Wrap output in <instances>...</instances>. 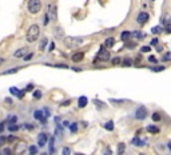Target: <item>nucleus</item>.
Returning a JSON list of instances; mask_svg holds the SVG:
<instances>
[{"label":"nucleus","instance_id":"nucleus-1","mask_svg":"<svg viewBox=\"0 0 171 155\" xmlns=\"http://www.w3.org/2000/svg\"><path fill=\"white\" fill-rule=\"evenodd\" d=\"M39 35H40L39 26H37V24H32V26L27 29L26 39H27V42H28V43H34V42H36V40H37Z\"/></svg>","mask_w":171,"mask_h":155},{"label":"nucleus","instance_id":"nucleus-2","mask_svg":"<svg viewBox=\"0 0 171 155\" xmlns=\"http://www.w3.org/2000/svg\"><path fill=\"white\" fill-rule=\"evenodd\" d=\"M83 37H74V36H66L63 39L64 44H66L67 48H74V47H77L83 43Z\"/></svg>","mask_w":171,"mask_h":155},{"label":"nucleus","instance_id":"nucleus-3","mask_svg":"<svg viewBox=\"0 0 171 155\" xmlns=\"http://www.w3.org/2000/svg\"><path fill=\"white\" fill-rule=\"evenodd\" d=\"M27 8H28L29 13L36 15V13H39L40 10H42V1H40V0H28Z\"/></svg>","mask_w":171,"mask_h":155},{"label":"nucleus","instance_id":"nucleus-4","mask_svg":"<svg viewBox=\"0 0 171 155\" xmlns=\"http://www.w3.org/2000/svg\"><path fill=\"white\" fill-rule=\"evenodd\" d=\"M98 59H99V60H103V61H106V60H108V59H110V52L107 51V48L104 47V45L100 48V50H99Z\"/></svg>","mask_w":171,"mask_h":155},{"label":"nucleus","instance_id":"nucleus-5","mask_svg":"<svg viewBox=\"0 0 171 155\" xmlns=\"http://www.w3.org/2000/svg\"><path fill=\"white\" fill-rule=\"evenodd\" d=\"M27 55H28V48L27 47L19 48V50H16L15 52H13V58H16V59H21V58L24 59Z\"/></svg>","mask_w":171,"mask_h":155},{"label":"nucleus","instance_id":"nucleus-6","mask_svg":"<svg viewBox=\"0 0 171 155\" xmlns=\"http://www.w3.org/2000/svg\"><path fill=\"white\" fill-rule=\"evenodd\" d=\"M146 116H147V110L144 108L143 106L138 107V108H136V112H135V118H136V119H138V120H143Z\"/></svg>","mask_w":171,"mask_h":155},{"label":"nucleus","instance_id":"nucleus-7","mask_svg":"<svg viewBox=\"0 0 171 155\" xmlns=\"http://www.w3.org/2000/svg\"><path fill=\"white\" fill-rule=\"evenodd\" d=\"M47 13H48V16H50L51 20H56V19H58V15H56V5L55 4H50V5H48Z\"/></svg>","mask_w":171,"mask_h":155},{"label":"nucleus","instance_id":"nucleus-8","mask_svg":"<svg viewBox=\"0 0 171 155\" xmlns=\"http://www.w3.org/2000/svg\"><path fill=\"white\" fill-rule=\"evenodd\" d=\"M47 142H48L47 134L42 132V134H39V135H37V146L43 147V146H45V144H47Z\"/></svg>","mask_w":171,"mask_h":155},{"label":"nucleus","instance_id":"nucleus-9","mask_svg":"<svg viewBox=\"0 0 171 155\" xmlns=\"http://www.w3.org/2000/svg\"><path fill=\"white\" fill-rule=\"evenodd\" d=\"M148 18H150V15L147 12H140L138 16H136V21H138L139 24H144L147 20H148Z\"/></svg>","mask_w":171,"mask_h":155},{"label":"nucleus","instance_id":"nucleus-10","mask_svg":"<svg viewBox=\"0 0 171 155\" xmlns=\"http://www.w3.org/2000/svg\"><path fill=\"white\" fill-rule=\"evenodd\" d=\"M53 35H55V37L56 39H61L63 37V35H64V29L61 28V27H55L53 28Z\"/></svg>","mask_w":171,"mask_h":155},{"label":"nucleus","instance_id":"nucleus-11","mask_svg":"<svg viewBox=\"0 0 171 155\" xmlns=\"http://www.w3.org/2000/svg\"><path fill=\"white\" fill-rule=\"evenodd\" d=\"M131 36H132V32H130V31H123L122 34H120V40H123V42H128Z\"/></svg>","mask_w":171,"mask_h":155},{"label":"nucleus","instance_id":"nucleus-12","mask_svg":"<svg viewBox=\"0 0 171 155\" xmlns=\"http://www.w3.org/2000/svg\"><path fill=\"white\" fill-rule=\"evenodd\" d=\"M88 103V99L86 98V96H80L79 99H77V107L79 108H83V107H86Z\"/></svg>","mask_w":171,"mask_h":155},{"label":"nucleus","instance_id":"nucleus-13","mask_svg":"<svg viewBox=\"0 0 171 155\" xmlns=\"http://www.w3.org/2000/svg\"><path fill=\"white\" fill-rule=\"evenodd\" d=\"M83 58H84V53H83V52H75L74 55H72V60H74L75 63H77V61H82Z\"/></svg>","mask_w":171,"mask_h":155},{"label":"nucleus","instance_id":"nucleus-14","mask_svg":"<svg viewBox=\"0 0 171 155\" xmlns=\"http://www.w3.org/2000/svg\"><path fill=\"white\" fill-rule=\"evenodd\" d=\"M126 151V144L123 143V142H120L119 144H118V148H116V154L118 155H123Z\"/></svg>","mask_w":171,"mask_h":155},{"label":"nucleus","instance_id":"nucleus-15","mask_svg":"<svg viewBox=\"0 0 171 155\" xmlns=\"http://www.w3.org/2000/svg\"><path fill=\"white\" fill-rule=\"evenodd\" d=\"M114 44H115V39H114V37H107L106 42H104V47H106V48L114 47Z\"/></svg>","mask_w":171,"mask_h":155},{"label":"nucleus","instance_id":"nucleus-16","mask_svg":"<svg viewBox=\"0 0 171 155\" xmlns=\"http://www.w3.org/2000/svg\"><path fill=\"white\" fill-rule=\"evenodd\" d=\"M34 116H35V119H37L40 122V120H42L45 115H43V110H36V111L34 112Z\"/></svg>","mask_w":171,"mask_h":155},{"label":"nucleus","instance_id":"nucleus-17","mask_svg":"<svg viewBox=\"0 0 171 155\" xmlns=\"http://www.w3.org/2000/svg\"><path fill=\"white\" fill-rule=\"evenodd\" d=\"M55 154V138H51L50 139V155Z\"/></svg>","mask_w":171,"mask_h":155},{"label":"nucleus","instance_id":"nucleus-18","mask_svg":"<svg viewBox=\"0 0 171 155\" xmlns=\"http://www.w3.org/2000/svg\"><path fill=\"white\" fill-rule=\"evenodd\" d=\"M20 69V67H15V68H10V69H5V71L1 72V75H10V74H16V72Z\"/></svg>","mask_w":171,"mask_h":155},{"label":"nucleus","instance_id":"nucleus-19","mask_svg":"<svg viewBox=\"0 0 171 155\" xmlns=\"http://www.w3.org/2000/svg\"><path fill=\"white\" fill-rule=\"evenodd\" d=\"M147 131H148V132H151V134H158V132H159V128H158L156 127V126H147Z\"/></svg>","mask_w":171,"mask_h":155},{"label":"nucleus","instance_id":"nucleus-20","mask_svg":"<svg viewBox=\"0 0 171 155\" xmlns=\"http://www.w3.org/2000/svg\"><path fill=\"white\" fill-rule=\"evenodd\" d=\"M47 43H48L47 37H43L42 42H40V44H39V50H40V51H44V50H45V45H47Z\"/></svg>","mask_w":171,"mask_h":155},{"label":"nucleus","instance_id":"nucleus-21","mask_svg":"<svg viewBox=\"0 0 171 155\" xmlns=\"http://www.w3.org/2000/svg\"><path fill=\"white\" fill-rule=\"evenodd\" d=\"M26 150V144L24 143H19L16 147V154H23V151Z\"/></svg>","mask_w":171,"mask_h":155},{"label":"nucleus","instance_id":"nucleus-22","mask_svg":"<svg viewBox=\"0 0 171 155\" xmlns=\"http://www.w3.org/2000/svg\"><path fill=\"white\" fill-rule=\"evenodd\" d=\"M104 128H106L107 131H112L114 130V122H112V120H108V122L104 124Z\"/></svg>","mask_w":171,"mask_h":155},{"label":"nucleus","instance_id":"nucleus-23","mask_svg":"<svg viewBox=\"0 0 171 155\" xmlns=\"http://www.w3.org/2000/svg\"><path fill=\"white\" fill-rule=\"evenodd\" d=\"M28 154L29 155H36L37 154V147L36 146H29L28 147Z\"/></svg>","mask_w":171,"mask_h":155},{"label":"nucleus","instance_id":"nucleus-24","mask_svg":"<svg viewBox=\"0 0 171 155\" xmlns=\"http://www.w3.org/2000/svg\"><path fill=\"white\" fill-rule=\"evenodd\" d=\"M136 47V43L135 42H126V48H128V50H134V48Z\"/></svg>","mask_w":171,"mask_h":155},{"label":"nucleus","instance_id":"nucleus-25","mask_svg":"<svg viewBox=\"0 0 171 155\" xmlns=\"http://www.w3.org/2000/svg\"><path fill=\"white\" fill-rule=\"evenodd\" d=\"M132 36H135V39H143L144 34H143V32H139V31H134L132 32Z\"/></svg>","mask_w":171,"mask_h":155},{"label":"nucleus","instance_id":"nucleus-26","mask_svg":"<svg viewBox=\"0 0 171 155\" xmlns=\"http://www.w3.org/2000/svg\"><path fill=\"white\" fill-rule=\"evenodd\" d=\"M132 144L134 146H144V143L140 140V139H138V138H134L132 139Z\"/></svg>","mask_w":171,"mask_h":155},{"label":"nucleus","instance_id":"nucleus-27","mask_svg":"<svg viewBox=\"0 0 171 155\" xmlns=\"http://www.w3.org/2000/svg\"><path fill=\"white\" fill-rule=\"evenodd\" d=\"M16 120H18V118H16L15 115H12V116H8L7 122L10 123V126H11V124H15V123H16Z\"/></svg>","mask_w":171,"mask_h":155},{"label":"nucleus","instance_id":"nucleus-28","mask_svg":"<svg viewBox=\"0 0 171 155\" xmlns=\"http://www.w3.org/2000/svg\"><path fill=\"white\" fill-rule=\"evenodd\" d=\"M160 119H162L160 114H158V112H154V114H152V120H154V122H160Z\"/></svg>","mask_w":171,"mask_h":155},{"label":"nucleus","instance_id":"nucleus-29","mask_svg":"<svg viewBox=\"0 0 171 155\" xmlns=\"http://www.w3.org/2000/svg\"><path fill=\"white\" fill-rule=\"evenodd\" d=\"M162 60H163V61H170V60H171V52H166L164 55H163Z\"/></svg>","mask_w":171,"mask_h":155},{"label":"nucleus","instance_id":"nucleus-30","mask_svg":"<svg viewBox=\"0 0 171 155\" xmlns=\"http://www.w3.org/2000/svg\"><path fill=\"white\" fill-rule=\"evenodd\" d=\"M162 31H163V28H162V27H160V26L154 27V28L151 29V32H152V34H160V32H162Z\"/></svg>","mask_w":171,"mask_h":155},{"label":"nucleus","instance_id":"nucleus-31","mask_svg":"<svg viewBox=\"0 0 171 155\" xmlns=\"http://www.w3.org/2000/svg\"><path fill=\"white\" fill-rule=\"evenodd\" d=\"M131 64H132V60H131L130 58H126L124 60H123V66L124 67H130Z\"/></svg>","mask_w":171,"mask_h":155},{"label":"nucleus","instance_id":"nucleus-32","mask_svg":"<svg viewBox=\"0 0 171 155\" xmlns=\"http://www.w3.org/2000/svg\"><path fill=\"white\" fill-rule=\"evenodd\" d=\"M151 69L154 72H160V71H164V67L163 66H155V67H152Z\"/></svg>","mask_w":171,"mask_h":155},{"label":"nucleus","instance_id":"nucleus-33","mask_svg":"<svg viewBox=\"0 0 171 155\" xmlns=\"http://www.w3.org/2000/svg\"><path fill=\"white\" fill-rule=\"evenodd\" d=\"M10 92L12 94V95H16V96H19V94H20V91L18 90V88L16 87H11L10 88Z\"/></svg>","mask_w":171,"mask_h":155},{"label":"nucleus","instance_id":"nucleus-34","mask_svg":"<svg viewBox=\"0 0 171 155\" xmlns=\"http://www.w3.org/2000/svg\"><path fill=\"white\" fill-rule=\"evenodd\" d=\"M16 152H13L11 148H3V155H13Z\"/></svg>","mask_w":171,"mask_h":155},{"label":"nucleus","instance_id":"nucleus-35","mask_svg":"<svg viewBox=\"0 0 171 155\" xmlns=\"http://www.w3.org/2000/svg\"><path fill=\"white\" fill-rule=\"evenodd\" d=\"M94 104H95V106H98V107H100V108H103V107L106 106V104L102 103V102L98 100V99H94Z\"/></svg>","mask_w":171,"mask_h":155},{"label":"nucleus","instance_id":"nucleus-36","mask_svg":"<svg viewBox=\"0 0 171 155\" xmlns=\"http://www.w3.org/2000/svg\"><path fill=\"white\" fill-rule=\"evenodd\" d=\"M69 152H71V150H69V147H63V150H61V155H69Z\"/></svg>","mask_w":171,"mask_h":155},{"label":"nucleus","instance_id":"nucleus-37","mask_svg":"<svg viewBox=\"0 0 171 155\" xmlns=\"http://www.w3.org/2000/svg\"><path fill=\"white\" fill-rule=\"evenodd\" d=\"M34 98L35 99H40V98H42V91H39V90L34 91Z\"/></svg>","mask_w":171,"mask_h":155},{"label":"nucleus","instance_id":"nucleus-38","mask_svg":"<svg viewBox=\"0 0 171 155\" xmlns=\"http://www.w3.org/2000/svg\"><path fill=\"white\" fill-rule=\"evenodd\" d=\"M8 130H10L11 132H15V131H18V130H19V126H16V124H11L10 127H8Z\"/></svg>","mask_w":171,"mask_h":155},{"label":"nucleus","instance_id":"nucleus-39","mask_svg":"<svg viewBox=\"0 0 171 155\" xmlns=\"http://www.w3.org/2000/svg\"><path fill=\"white\" fill-rule=\"evenodd\" d=\"M120 63H122L120 58H114V59H112V64H114V66H119Z\"/></svg>","mask_w":171,"mask_h":155},{"label":"nucleus","instance_id":"nucleus-40","mask_svg":"<svg viewBox=\"0 0 171 155\" xmlns=\"http://www.w3.org/2000/svg\"><path fill=\"white\" fill-rule=\"evenodd\" d=\"M142 52L143 53H146V52H150V51H151V47H150V45H144V47H142Z\"/></svg>","mask_w":171,"mask_h":155},{"label":"nucleus","instance_id":"nucleus-41","mask_svg":"<svg viewBox=\"0 0 171 155\" xmlns=\"http://www.w3.org/2000/svg\"><path fill=\"white\" fill-rule=\"evenodd\" d=\"M69 130H71V132H76V131H77V126L75 124V123H72V124L69 126Z\"/></svg>","mask_w":171,"mask_h":155},{"label":"nucleus","instance_id":"nucleus-42","mask_svg":"<svg viewBox=\"0 0 171 155\" xmlns=\"http://www.w3.org/2000/svg\"><path fill=\"white\" fill-rule=\"evenodd\" d=\"M148 61H151V63H158V59L155 58V56L150 55V56H148Z\"/></svg>","mask_w":171,"mask_h":155},{"label":"nucleus","instance_id":"nucleus-43","mask_svg":"<svg viewBox=\"0 0 171 155\" xmlns=\"http://www.w3.org/2000/svg\"><path fill=\"white\" fill-rule=\"evenodd\" d=\"M32 58H34V52H29L28 55H27L26 58H24V60H26V61H28V60H31Z\"/></svg>","mask_w":171,"mask_h":155},{"label":"nucleus","instance_id":"nucleus-44","mask_svg":"<svg viewBox=\"0 0 171 155\" xmlns=\"http://www.w3.org/2000/svg\"><path fill=\"white\" fill-rule=\"evenodd\" d=\"M43 112H44V115H45V116H50V114H51V112H50V108H48V107H44V108H43Z\"/></svg>","mask_w":171,"mask_h":155},{"label":"nucleus","instance_id":"nucleus-45","mask_svg":"<svg viewBox=\"0 0 171 155\" xmlns=\"http://www.w3.org/2000/svg\"><path fill=\"white\" fill-rule=\"evenodd\" d=\"M53 67H56V68H68V66H67V64H55V66Z\"/></svg>","mask_w":171,"mask_h":155},{"label":"nucleus","instance_id":"nucleus-46","mask_svg":"<svg viewBox=\"0 0 171 155\" xmlns=\"http://www.w3.org/2000/svg\"><path fill=\"white\" fill-rule=\"evenodd\" d=\"M32 90H34V84H28L26 87V91H32Z\"/></svg>","mask_w":171,"mask_h":155},{"label":"nucleus","instance_id":"nucleus-47","mask_svg":"<svg viewBox=\"0 0 171 155\" xmlns=\"http://www.w3.org/2000/svg\"><path fill=\"white\" fill-rule=\"evenodd\" d=\"M53 48H55V43H50V47H48V51H52L53 50Z\"/></svg>","mask_w":171,"mask_h":155},{"label":"nucleus","instance_id":"nucleus-48","mask_svg":"<svg viewBox=\"0 0 171 155\" xmlns=\"http://www.w3.org/2000/svg\"><path fill=\"white\" fill-rule=\"evenodd\" d=\"M7 140H8V142H10V143H11V142L16 140V138H15V136H8V138H7Z\"/></svg>","mask_w":171,"mask_h":155},{"label":"nucleus","instance_id":"nucleus-49","mask_svg":"<svg viewBox=\"0 0 171 155\" xmlns=\"http://www.w3.org/2000/svg\"><path fill=\"white\" fill-rule=\"evenodd\" d=\"M24 127H26L27 130H34V126H32V124H26Z\"/></svg>","mask_w":171,"mask_h":155},{"label":"nucleus","instance_id":"nucleus-50","mask_svg":"<svg viewBox=\"0 0 171 155\" xmlns=\"http://www.w3.org/2000/svg\"><path fill=\"white\" fill-rule=\"evenodd\" d=\"M5 140H7L5 136H1V138H0V143H5Z\"/></svg>","mask_w":171,"mask_h":155},{"label":"nucleus","instance_id":"nucleus-51","mask_svg":"<svg viewBox=\"0 0 171 155\" xmlns=\"http://www.w3.org/2000/svg\"><path fill=\"white\" fill-rule=\"evenodd\" d=\"M63 126H64V127H69L71 124H69L68 122H66V120H64V122H63Z\"/></svg>","mask_w":171,"mask_h":155},{"label":"nucleus","instance_id":"nucleus-52","mask_svg":"<svg viewBox=\"0 0 171 155\" xmlns=\"http://www.w3.org/2000/svg\"><path fill=\"white\" fill-rule=\"evenodd\" d=\"M166 32H167V34H171V27H170V26H167V28H166Z\"/></svg>","mask_w":171,"mask_h":155},{"label":"nucleus","instance_id":"nucleus-53","mask_svg":"<svg viewBox=\"0 0 171 155\" xmlns=\"http://www.w3.org/2000/svg\"><path fill=\"white\" fill-rule=\"evenodd\" d=\"M151 44H152V45H155V44H158V39H152V42H151Z\"/></svg>","mask_w":171,"mask_h":155},{"label":"nucleus","instance_id":"nucleus-54","mask_svg":"<svg viewBox=\"0 0 171 155\" xmlns=\"http://www.w3.org/2000/svg\"><path fill=\"white\" fill-rule=\"evenodd\" d=\"M163 50V47H162V45H158V47H156V51H158V52H160V51H162Z\"/></svg>","mask_w":171,"mask_h":155},{"label":"nucleus","instance_id":"nucleus-55","mask_svg":"<svg viewBox=\"0 0 171 155\" xmlns=\"http://www.w3.org/2000/svg\"><path fill=\"white\" fill-rule=\"evenodd\" d=\"M104 155H112V154H111V150L107 148V151H106V154H104Z\"/></svg>","mask_w":171,"mask_h":155},{"label":"nucleus","instance_id":"nucleus-56","mask_svg":"<svg viewBox=\"0 0 171 155\" xmlns=\"http://www.w3.org/2000/svg\"><path fill=\"white\" fill-rule=\"evenodd\" d=\"M168 150L171 151V142H168Z\"/></svg>","mask_w":171,"mask_h":155},{"label":"nucleus","instance_id":"nucleus-57","mask_svg":"<svg viewBox=\"0 0 171 155\" xmlns=\"http://www.w3.org/2000/svg\"><path fill=\"white\" fill-rule=\"evenodd\" d=\"M75 155H84V154H82V152H76Z\"/></svg>","mask_w":171,"mask_h":155},{"label":"nucleus","instance_id":"nucleus-58","mask_svg":"<svg viewBox=\"0 0 171 155\" xmlns=\"http://www.w3.org/2000/svg\"><path fill=\"white\" fill-rule=\"evenodd\" d=\"M42 155H47V154H42Z\"/></svg>","mask_w":171,"mask_h":155}]
</instances>
